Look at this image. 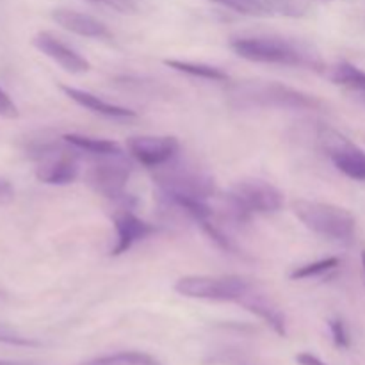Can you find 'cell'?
<instances>
[{
    "mask_svg": "<svg viewBox=\"0 0 365 365\" xmlns=\"http://www.w3.org/2000/svg\"><path fill=\"white\" fill-rule=\"evenodd\" d=\"M230 48L239 57L252 63L280 64V66L307 68L324 71L319 53L307 43L278 38V36H241L232 38Z\"/></svg>",
    "mask_w": 365,
    "mask_h": 365,
    "instance_id": "obj_1",
    "label": "cell"
},
{
    "mask_svg": "<svg viewBox=\"0 0 365 365\" xmlns=\"http://www.w3.org/2000/svg\"><path fill=\"white\" fill-rule=\"evenodd\" d=\"M228 98L239 109L321 110L323 100L302 89L271 81H239L228 84Z\"/></svg>",
    "mask_w": 365,
    "mask_h": 365,
    "instance_id": "obj_2",
    "label": "cell"
},
{
    "mask_svg": "<svg viewBox=\"0 0 365 365\" xmlns=\"http://www.w3.org/2000/svg\"><path fill=\"white\" fill-rule=\"evenodd\" d=\"M292 212L309 230L328 241L351 245L355 239L356 220L344 207L312 200H294Z\"/></svg>",
    "mask_w": 365,
    "mask_h": 365,
    "instance_id": "obj_3",
    "label": "cell"
},
{
    "mask_svg": "<svg viewBox=\"0 0 365 365\" xmlns=\"http://www.w3.org/2000/svg\"><path fill=\"white\" fill-rule=\"evenodd\" d=\"M253 289L255 284L239 274H189L175 282V291L180 296L221 303H241Z\"/></svg>",
    "mask_w": 365,
    "mask_h": 365,
    "instance_id": "obj_4",
    "label": "cell"
},
{
    "mask_svg": "<svg viewBox=\"0 0 365 365\" xmlns=\"http://www.w3.org/2000/svg\"><path fill=\"white\" fill-rule=\"evenodd\" d=\"M29 155L38 160L36 177L48 185H68L78 177L77 150L63 138L59 141H41L29 146Z\"/></svg>",
    "mask_w": 365,
    "mask_h": 365,
    "instance_id": "obj_5",
    "label": "cell"
},
{
    "mask_svg": "<svg viewBox=\"0 0 365 365\" xmlns=\"http://www.w3.org/2000/svg\"><path fill=\"white\" fill-rule=\"evenodd\" d=\"M155 184L163 198L209 200L216 195V184L212 178L195 168H164L155 173Z\"/></svg>",
    "mask_w": 365,
    "mask_h": 365,
    "instance_id": "obj_6",
    "label": "cell"
},
{
    "mask_svg": "<svg viewBox=\"0 0 365 365\" xmlns=\"http://www.w3.org/2000/svg\"><path fill=\"white\" fill-rule=\"evenodd\" d=\"M225 200L248 217L253 214H274L284 207L280 189L264 180L235 182Z\"/></svg>",
    "mask_w": 365,
    "mask_h": 365,
    "instance_id": "obj_7",
    "label": "cell"
},
{
    "mask_svg": "<svg viewBox=\"0 0 365 365\" xmlns=\"http://www.w3.org/2000/svg\"><path fill=\"white\" fill-rule=\"evenodd\" d=\"M319 145L323 152L330 157L334 166L351 180L365 182V152L355 143L349 141L344 134L330 127H321Z\"/></svg>",
    "mask_w": 365,
    "mask_h": 365,
    "instance_id": "obj_8",
    "label": "cell"
},
{
    "mask_svg": "<svg viewBox=\"0 0 365 365\" xmlns=\"http://www.w3.org/2000/svg\"><path fill=\"white\" fill-rule=\"evenodd\" d=\"M95 159L96 163L88 171V184L93 191L109 200L123 198L132 175V164L128 163L125 153Z\"/></svg>",
    "mask_w": 365,
    "mask_h": 365,
    "instance_id": "obj_9",
    "label": "cell"
},
{
    "mask_svg": "<svg viewBox=\"0 0 365 365\" xmlns=\"http://www.w3.org/2000/svg\"><path fill=\"white\" fill-rule=\"evenodd\" d=\"M127 150L146 168H163L180 152V143L173 135H135L127 139Z\"/></svg>",
    "mask_w": 365,
    "mask_h": 365,
    "instance_id": "obj_10",
    "label": "cell"
},
{
    "mask_svg": "<svg viewBox=\"0 0 365 365\" xmlns=\"http://www.w3.org/2000/svg\"><path fill=\"white\" fill-rule=\"evenodd\" d=\"M32 45L39 50L41 53H45L46 57L53 61V63L59 64L63 70H66L68 73L73 75H82L86 71L91 70V64L86 59L84 56L77 52L75 48H71L70 45L59 39L57 36H53L52 32L41 31L32 38Z\"/></svg>",
    "mask_w": 365,
    "mask_h": 365,
    "instance_id": "obj_11",
    "label": "cell"
},
{
    "mask_svg": "<svg viewBox=\"0 0 365 365\" xmlns=\"http://www.w3.org/2000/svg\"><path fill=\"white\" fill-rule=\"evenodd\" d=\"M114 227H116V245L110 248V257L123 255L135 242L143 241L157 232L155 225L146 223L128 210L120 212L114 217Z\"/></svg>",
    "mask_w": 365,
    "mask_h": 365,
    "instance_id": "obj_12",
    "label": "cell"
},
{
    "mask_svg": "<svg viewBox=\"0 0 365 365\" xmlns=\"http://www.w3.org/2000/svg\"><path fill=\"white\" fill-rule=\"evenodd\" d=\"M52 20L56 21L59 27L66 29V31L73 32L77 36H84V38L93 39H110L113 32L109 31L103 21L96 20L95 16L89 14L78 13L73 9H53Z\"/></svg>",
    "mask_w": 365,
    "mask_h": 365,
    "instance_id": "obj_13",
    "label": "cell"
},
{
    "mask_svg": "<svg viewBox=\"0 0 365 365\" xmlns=\"http://www.w3.org/2000/svg\"><path fill=\"white\" fill-rule=\"evenodd\" d=\"M59 89L71 100V102H75L81 107H86L88 110L100 114V116L110 118V120H132V118L138 116L135 110L128 109V107L116 106V103L106 102V100H102L100 96L93 95V93L89 91H84V89L73 88V86L68 84H61Z\"/></svg>",
    "mask_w": 365,
    "mask_h": 365,
    "instance_id": "obj_14",
    "label": "cell"
},
{
    "mask_svg": "<svg viewBox=\"0 0 365 365\" xmlns=\"http://www.w3.org/2000/svg\"><path fill=\"white\" fill-rule=\"evenodd\" d=\"M239 305L245 307L248 312L255 314V316L259 317V319H262L277 335H280V337H285V335H287V321H285L284 312H282L266 294L257 291V287L253 289Z\"/></svg>",
    "mask_w": 365,
    "mask_h": 365,
    "instance_id": "obj_15",
    "label": "cell"
},
{
    "mask_svg": "<svg viewBox=\"0 0 365 365\" xmlns=\"http://www.w3.org/2000/svg\"><path fill=\"white\" fill-rule=\"evenodd\" d=\"M64 141L70 146H73L77 152L88 153L91 157H109V155H120L125 153L118 143L110 141V139L102 138H91V135L82 134H66L63 135Z\"/></svg>",
    "mask_w": 365,
    "mask_h": 365,
    "instance_id": "obj_16",
    "label": "cell"
},
{
    "mask_svg": "<svg viewBox=\"0 0 365 365\" xmlns=\"http://www.w3.org/2000/svg\"><path fill=\"white\" fill-rule=\"evenodd\" d=\"M164 64L168 68L175 71H180V73L189 75V77L203 78V81L210 82H228L230 81V75L227 71H223L221 68L210 66V64L203 63H192V61H180V59H164Z\"/></svg>",
    "mask_w": 365,
    "mask_h": 365,
    "instance_id": "obj_17",
    "label": "cell"
},
{
    "mask_svg": "<svg viewBox=\"0 0 365 365\" xmlns=\"http://www.w3.org/2000/svg\"><path fill=\"white\" fill-rule=\"evenodd\" d=\"M328 77L334 84L346 86L351 91H365V71L348 61H341L331 66Z\"/></svg>",
    "mask_w": 365,
    "mask_h": 365,
    "instance_id": "obj_18",
    "label": "cell"
},
{
    "mask_svg": "<svg viewBox=\"0 0 365 365\" xmlns=\"http://www.w3.org/2000/svg\"><path fill=\"white\" fill-rule=\"evenodd\" d=\"M78 365H163L155 356L141 351H120L113 355L96 356Z\"/></svg>",
    "mask_w": 365,
    "mask_h": 365,
    "instance_id": "obj_19",
    "label": "cell"
},
{
    "mask_svg": "<svg viewBox=\"0 0 365 365\" xmlns=\"http://www.w3.org/2000/svg\"><path fill=\"white\" fill-rule=\"evenodd\" d=\"M341 266V260L337 257H327V259L316 260V262L303 264V266L294 267L292 273L289 274L291 280H309V278H317L323 277V274L330 273V271H335Z\"/></svg>",
    "mask_w": 365,
    "mask_h": 365,
    "instance_id": "obj_20",
    "label": "cell"
},
{
    "mask_svg": "<svg viewBox=\"0 0 365 365\" xmlns=\"http://www.w3.org/2000/svg\"><path fill=\"white\" fill-rule=\"evenodd\" d=\"M209 2L220 4L235 13L248 14V16H269L271 14L262 0H209Z\"/></svg>",
    "mask_w": 365,
    "mask_h": 365,
    "instance_id": "obj_21",
    "label": "cell"
},
{
    "mask_svg": "<svg viewBox=\"0 0 365 365\" xmlns=\"http://www.w3.org/2000/svg\"><path fill=\"white\" fill-rule=\"evenodd\" d=\"M198 225H200V228H202V230L209 235V239L217 246V248H221L223 252H227V253H234V255H242L241 250H239V246L234 242V239L228 237V235L223 232V228L217 227V225H214L210 220L202 221V223H198Z\"/></svg>",
    "mask_w": 365,
    "mask_h": 365,
    "instance_id": "obj_22",
    "label": "cell"
},
{
    "mask_svg": "<svg viewBox=\"0 0 365 365\" xmlns=\"http://www.w3.org/2000/svg\"><path fill=\"white\" fill-rule=\"evenodd\" d=\"M271 14H284V16L298 18L303 16L309 9L307 0H262Z\"/></svg>",
    "mask_w": 365,
    "mask_h": 365,
    "instance_id": "obj_23",
    "label": "cell"
},
{
    "mask_svg": "<svg viewBox=\"0 0 365 365\" xmlns=\"http://www.w3.org/2000/svg\"><path fill=\"white\" fill-rule=\"evenodd\" d=\"M0 344L7 346H18V348H39L41 342L38 339H32L18 331L16 328L9 327L7 323L0 321Z\"/></svg>",
    "mask_w": 365,
    "mask_h": 365,
    "instance_id": "obj_24",
    "label": "cell"
},
{
    "mask_svg": "<svg viewBox=\"0 0 365 365\" xmlns=\"http://www.w3.org/2000/svg\"><path fill=\"white\" fill-rule=\"evenodd\" d=\"M328 327H330V334H331V339H334L335 346L342 349L349 348L351 339H349V331L348 328H346L344 321H342L341 317H334V319L328 321Z\"/></svg>",
    "mask_w": 365,
    "mask_h": 365,
    "instance_id": "obj_25",
    "label": "cell"
},
{
    "mask_svg": "<svg viewBox=\"0 0 365 365\" xmlns=\"http://www.w3.org/2000/svg\"><path fill=\"white\" fill-rule=\"evenodd\" d=\"M88 2L100 4V6L110 7L121 14H135L139 11L135 0H88Z\"/></svg>",
    "mask_w": 365,
    "mask_h": 365,
    "instance_id": "obj_26",
    "label": "cell"
},
{
    "mask_svg": "<svg viewBox=\"0 0 365 365\" xmlns=\"http://www.w3.org/2000/svg\"><path fill=\"white\" fill-rule=\"evenodd\" d=\"M18 107L14 106L13 100L9 98L6 91L0 89V118H7V120H14L18 118Z\"/></svg>",
    "mask_w": 365,
    "mask_h": 365,
    "instance_id": "obj_27",
    "label": "cell"
},
{
    "mask_svg": "<svg viewBox=\"0 0 365 365\" xmlns=\"http://www.w3.org/2000/svg\"><path fill=\"white\" fill-rule=\"evenodd\" d=\"M217 362H221L223 365H253L250 364L245 356L237 355V353H223V355L217 359Z\"/></svg>",
    "mask_w": 365,
    "mask_h": 365,
    "instance_id": "obj_28",
    "label": "cell"
},
{
    "mask_svg": "<svg viewBox=\"0 0 365 365\" xmlns=\"http://www.w3.org/2000/svg\"><path fill=\"white\" fill-rule=\"evenodd\" d=\"M13 196H14L13 185H11L7 180H0V203L11 202Z\"/></svg>",
    "mask_w": 365,
    "mask_h": 365,
    "instance_id": "obj_29",
    "label": "cell"
},
{
    "mask_svg": "<svg viewBox=\"0 0 365 365\" xmlns=\"http://www.w3.org/2000/svg\"><path fill=\"white\" fill-rule=\"evenodd\" d=\"M296 362L299 365H327L323 360L317 359L316 355H312V353H299V355L296 356Z\"/></svg>",
    "mask_w": 365,
    "mask_h": 365,
    "instance_id": "obj_30",
    "label": "cell"
},
{
    "mask_svg": "<svg viewBox=\"0 0 365 365\" xmlns=\"http://www.w3.org/2000/svg\"><path fill=\"white\" fill-rule=\"evenodd\" d=\"M351 93H353V96H355V98L362 103V106H365V91H351Z\"/></svg>",
    "mask_w": 365,
    "mask_h": 365,
    "instance_id": "obj_31",
    "label": "cell"
},
{
    "mask_svg": "<svg viewBox=\"0 0 365 365\" xmlns=\"http://www.w3.org/2000/svg\"><path fill=\"white\" fill-rule=\"evenodd\" d=\"M0 365H31V364H21V362H7V360H0Z\"/></svg>",
    "mask_w": 365,
    "mask_h": 365,
    "instance_id": "obj_32",
    "label": "cell"
},
{
    "mask_svg": "<svg viewBox=\"0 0 365 365\" xmlns=\"http://www.w3.org/2000/svg\"><path fill=\"white\" fill-rule=\"evenodd\" d=\"M362 266H364V273H365V252H362Z\"/></svg>",
    "mask_w": 365,
    "mask_h": 365,
    "instance_id": "obj_33",
    "label": "cell"
}]
</instances>
